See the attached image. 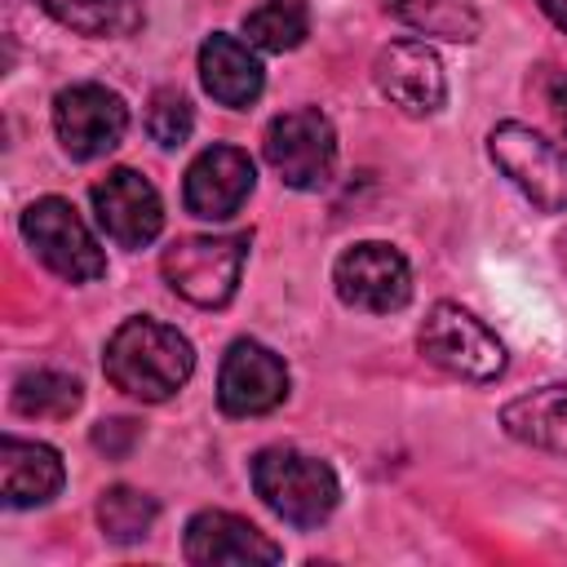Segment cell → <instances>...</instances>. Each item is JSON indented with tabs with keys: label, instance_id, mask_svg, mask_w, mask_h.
Wrapping results in <instances>:
<instances>
[{
	"label": "cell",
	"instance_id": "ac0fdd59",
	"mask_svg": "<svg viewBox=\"0 0 567 567\" xmlns=\"http://www.w3.org/2000/svg\"><path fill=\"white\" fill-rule=\"evenodd\" d=\"M40 9L93 40H120L142 27V0H40Z\"/></svg>",
	"mask_w": 567,
	"mask_h": 567
},
{
	"label": "cell",
	"instance_id": "8fae6325",
	"mask_svg": "<svg viewBox=\"0 0 567 567\" xmlns=\"http://www.w3.org/2000/svg\"><path fill=\"white\" fill-rule=\"evenodd\" d=\"M372 80H377L381 97H390V106H399L403 115H434L447 102L443 62L421 40H394V44H385L377 53V62H372Z\"/></svg>",
	"mask_w": 567,
	"mask_h": 567
},
{
	"label": "cell",
	"instance_id": "9c48e42d",
	"mask_svg": "<svg viewBox=\"0 0 567 567\" xmlns=\"http://www.w3.org/2000/svg\"><path fill=\"white\" fill-rule=\"evenodd\" d=\"M128 128V106L106 84H71L53 97V133L71 159H102L120 146Z\"/></svg>",
	"mask_w": 567,
	"mask_h": 567
},
{
	"label": "cell",
	"instance_id": "52a82bcc",
	"mask_svg": "<svg viewBox=\"0 0 567 567\" xmlns=\"http://www.w3.org/2000/svg\"><path fill=\"white\" fill-rule=\"evenodd\" d=\"M266 164L292 190L328 186L337 168V128L319 106L284 111L266 124Z\"/></svg>",
	"mask_w": 567,
	"mask_h": 567
},
{
	"label": "cell",
	"instance_id": "d4e9b609",
	"mask_svg": "<svg viewBox=\"0 0 567 567\" xmlns=\"http://www.w3.org/2000/svg\"><path fill=\"white\" fill-rule=\"evenodd\" d=\"M545 97H549L554 120H558V124H563V133H567V75H563V71L545 75Z\"/></svg>",
	"mask_w": 567,
	"mask_h": 567
},
{
	"label": "cell",
	"instance_id": "ffe728a7",
	"mask_svg": "<svg viewBox=\"0 0 567 567\" xmlns=\"http://www.w3.org/2000/svg\"><path fill=\"white\" fill-rule=\"evenodd\" d=\"M84 390L71 372H58V368H35V372H22L13 381V408L22 416H35V421H62L80 408Z\"/></svg>",
	"mask_w": 567,
	"mask_h": 567
},
{
	"label": "cell",
	"instance_id": "d6986e66",
	"mask_svg": "<svg viewBox=\"0 0 567 567\" xmlns=\"http://www.w3.org/2000/svg\"><path fill=\"white\" fill-rule=\"evenodd\" d=\"M390 13L434 40H452V44H470L483 31V18L470 0H390Z\"/></svg>",
	"mask_w": 567,
	"mask_h": 567
},
{
	"label": "cell",
	"instance_id": "5b68a950",
	"mask_svg": "<svg viewBox=\"0 0 567 567\" xmlns=\"http://www.w3.org/2000/svg\"><path fill=\"white\" fill-rule=\"evenodd\" d=\"M416 346L421 354L443 368L447 377H461V381H496L505 372V346L501 337L470 310H461L456 301H439L430 306L421 332H416Z\"/></svg>",
	"mask_w": 567,
	"mask_h": 567
},
{
	"label": "cell",
	"instance_id": "2e32d148",
	"mask_svg": "<svg viewBox=\"0 0 567 567\" xmlns=\"http://www.w3.org/2000/svg\"><path fill=\"white\" fill-rule=\"evenodd\" d=\"M62 456L49 443H31V439H0V496L9 509H31L44 505L62 492Z\"/></svg>",
	"mask_w": 567,
	"mask_h": 567
},
{
	"label": "cell",
	"instance_id": "484cf974",
	"mask_svg": "<svg viewBox=\"0 0 567 567\" xmlns=\"http://www.w3.org/2000/svg\"><path fill=\"white\" fill-rule=\"evenodd\" d=\"M540 9H545V18L558 27V31H567V0H536Z\"/></svg>",
	"mask_w": 567,
	"mask_h": 567
},
{
	"label": "cell",
	"instance_id": "4fadbf2b",
	"mask_svg": "<svg viewBox=\"0 0 567 567\" xmlns=\"http://www.w3.org/2000/svg\"><path fill=\"white\" fill-rule=\"evenodd\" d=\"M93 213H97V226L120 248H146L164 230L159 190L137 168H111L93 186Z\"/></svg>",
	"mask_w": 567,
	"mask_h": 567
},
{
	"label": "cell",
	"instance_id": "ba28073f",
	"mask_svg": "<svg viewBox=\"0 0 567 567\" xmlns=\"http://www.w3.org/2000/svg\"><path fill=\"white\" fill-rule=\"evenodd\" d=\"M337 297L368 315H390L412 301V266L394 244L363 239L350 244L332 266Z\"/></svg>",
	"mask_w": 567,
	"mask_h": 567
},
{
	"label": "cell",
	"instance_id": "7c38bea8",
	"mask_svg": "<svg viewBox=\"0 0 567 567\" xmlns=\"http://www.w3.org/2000/svg\"><path fill=\"white\" fill-rule=\"evenodd\" d=\"M257 168L248 159V151L239 146H208L190 159L186 182H182V199L190 217L204 221H226L244 208V199L252 195Z\"/></svg>",
	"mask_w": 567,
	"mask_h": 567
},
{
	"label": "cell",
	"instance_id": "e0dca14e",
	"mask_svg": "<svg viewBox=\"0 0 567 567\" xmlns=\"http://www.w3.org/2000/svg\"><path fill=\"white\" fill-rule=\"evenodd\" d=\"M501 425L509 439L567 456V385H540L501 408Z\"/></svg>",
	"mask_w": 567,
	"mask_h": 567
},
{
	"label": "cell",
	"instance_id": "44dd1931",
	"mask_svg": "<svg viewBox=\"0 0 567 567\" xmlns=\"http://www.w3.org/2000/svg\"><path fill=\"white\" fill-rule=\"evenodd\" d=\"M244 35L266 53H288L310 35V9L306 0H261L244 13Z\"/></svg>",
	"mask_w": 567,
	"mask_h": 567
},
{
	"label": "cell",
	"instance_id": "3957f363",
	"mask_svg": "<svg viewBox=\"0 0 567 567\" xmlns=\"http://www.w3.org/2000/svg\"><path fill=\"white\" fill-rule=\"evenodd\" d=\"M248 261V235H186L173 239L159 257V270L168 279V288L177 297H186L190 306L217 310L235 297L239 275Z\"/></svg>",
	"mask_w": 567,
	"mask_h": 567
},
{
	"label": "cell",
	"instance_id": "603a6c76",
	"mask_svg": "<svg viewBox=\"0 0 567 567\" xmlns=\"http://www.w3.org/2000/svg\"><path fill=\"white\" fill-rule=\"evenodd\" d=\"M195 128V111L190 102L177 93V89H155L151 93V106H146V133L159 142V146H182Z\"/></svg>",
	"mask_w": 567,
	"mask_h": 567
},
{
	"label": "cell",
	"instance_id": "9a60e30c",
	"mask_svg": "<svg viewBox=\"0 0 567 567\" xmlns=\"http://www.w3.org/2000/svg\"><path fill=\"white\" fill-rule=\"evenodd\" d=\"M199 84H204V93L213 102H221L230 111H244V106H252L261 97L266 71H261L257 53L244 40H235L226 31H213L199 44Z\"/></svg>",
	"mask_w": 567,
	"mask_h": 567
},
{
	"label": "cell",
	"instance_id": "5bb4252c",
	"mask_svg": "<svg viewBox=\"0 0 567 567\" xmlns=\"http://www.w3.org/2000/svg\"><path fill=\"white\" fill-rule=\"evenodd\" d=\"M186 563L195 567H252V563H279L284 549L252 527L248 518L230 509H199L186 523Z\"/></svg>",
	"mask_w": 567,
	"mask_h": 567
},
{
	"label": "cell",
	"instance_id": "30bf717a",
	"mask_svg": "<svg viewBox=\"0 0 567 567\" xmlns=\"http://www.w3.org/2000/svg\"><path fill=\"white\" fill-rule=\"evenodd\" d=\"M288 399V368L284 359L252 341L239 337L230 341V350L221 354V372H217V403L226 416H266Z\"/></svg>",
	"mask_w": 567,
	"mask_h": 567
},
{
	"label": "cell",
	"instance_id": "7a4b0ae2",
	"mask_svg": "<svg viewBox=\"0 0 567 567\" xmlns=\"http://www.w3.org/2000/svg\"><path fill=\"white\" fill-rule=\"evenodd\" d=\"M252 492L266 501V509H275L292 527H319L341 501V483L332 465L288 443L261 447L252 456Z\"/></svg>",
	"mask_w": 567,
	"mask_h": 567
},
{
	"label": "cell",
	"instance_id": "6da1fadb",
	"mask_svg": "<svg viewBox=\"0 0 567 567\" xmlns=\"http://www.w3.org/2000/svg\"><path fill=\"white\" fill-rule=\"evenodd\" d=\"M102 368H106V381L115 390H124L128 399L164 403V399H173L190 381L195 350H190V341L173 323L137 315V319H124L111 332Z\"/></svg>",
	"mask_w": 567,
	"mask_h": 567
},
{
	"label": "cell",
	"instance_id": "cb8c5ba5",
	"mask_svg": "<svg viewBox=\"0 0 567 567\" xmlns=\"http://www.w3.org/2000/svg\"><path fill=\"white\" fill-rule=\"evenodd\" d=\"M137 421H128V416H115V421H102L97 430H93V447H102L106 456H124L133 443H137Z\"/></svg>",
	"mask_w": 567,
	"mask_h": 567
},
{
	"label": "cell",
	"instance_id": "7402d4cb",
	"mask_svg": "<svg viewBox=\"0 0 567 567\" xmlns=\"http://www.w3.org/2000/svg\"><path fill=\"white\" fill-rule=\"evenodd\" d=\"M155 514H159L155 496H146V492L128 487V483L106 487V492H102V501H97V523H102V536H106V540H115V545H133V540L151 536Z\"/></svg>",
	"mask_w": 567,
	"mask_h": 567
},
{
	"label": "cell",
	"instance_id": "277c9868",
	"mask_svg": "<svg viewBox=\"0 0 567 567\" xmlns=\"http://www.w3.org/2000/svg\"><path fill=\"white\" fill-rule=\"evenodd\" d=\"M487 155L509 177V186L540 213H567V146L549 142L532 124L501 120L487 133Z\"/></svg>",
	"mask_w": 567,
	"mask_h": 567
},
{
	"label": "cell",
	"instance_id": "8992f818",
	"mask_svg": "<svg viewBox=\"0 0 567 567\" xmlns=\"http://www.w3.org/2000/svg\"><path fill=\"white\" fill-rule=\"evenodd\" d=\"M22 239L66 284H93L106 275V252L62 195H44L22 213Z\"/></svg>",
	"mask_w": 567,
	"mask_h": 567
}]
</instances>
